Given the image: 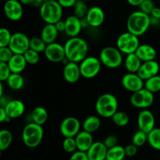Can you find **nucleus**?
Segmentation results:
<instances>
[{
	"mask_svg": "<svg viewBox=\"0 0 160 160\" xmlns=\"http://www.w3.org/2000/svg\"><path fill=\"white\" fill-rule=\"evenodd\" d=\"M17 1H20V0H17Z\"/></svg>",
	"mask_w": 160,
	"mask_h": 160,
	"instance_id": "nucleus-58",
	"label": "nucleus"
},
{
	"mask_svg": "<svg viewBox=\"0 0 160 160\" xmlns=\"http://www.w3.org/2000/svg\"><path fill=\"white\" fill-rule=\"evenodd\" d=\"M12 35L6 28H0V47L8 46Z\"/></svg>",
	"mask_w": 160,
	"mask_h": 160,
	"instance_id": "nucleus-39",
	"label": "nucleus"
},
{
	"mask_svg": "<svg viewBox=\"0 0 160 160\" xmlns=\"http://www.w3.org/2000/svg\"><path fill=\"white\" fill-rule=\"evenodd\" d=\"M59 130L64 137H75L81 131V122L76 117H67L61 122Z\"/></svg>",
	"mask_w": 160,
	"mask_h": 160,
	"instance_id": "nucleus-11",
	"label": "nucleus"
},
{
	"mask_svg": "<svg viewBox=\"0 0 160 160\" xmlns=\"http://www.w3.org/2000/svg\"><path fill=\"white\" fill-rule=\"evenodd\" d=\"M58 34H59V31L56 29V25L52 24H46L42 28L40 37L48 45V44L56 42L58 37Z\"/></svg>",
	"mask_w": 160,
	"mask_h": 160,
	"instance_id": "nucleus-25",
	"label": "nucleus"
},
{
	"mask_svg": "<svg viewBox=\"0 0 160 160\" xmlns=\"http://www.w3.org/2000/svg\"><path fill=\"white\" fill-rule=\"evenodd\" d=\"M146 142H148V133L138 130L132 136V144L137 146L138 147H142Z\"/></svg>",
	"mask_w": 160,
	"mask_h": 160,
	"instance_id": "nucleus-37",
	"label": "nucleus"
},
{
	"mask_svg": "<svg viewBox=\"0 0 160 160\" xmlns=\"http://www.w3.org/2000/svg\"><path fill=\"white\" fill-rule=\"evenodd\" d=\"M155 7H156V6H155L152 0H144L142 4L139 6V9H140L139 10L150 15Z\"/></svg>",
	"mask_w": 160,
	"mask_h": 160,
	"instance_id": "nucleus-43",
	"label": "nucleus"
},
{
	"mask_svg": "<svg viewBox=\"0 0 160 160\" xmlns=\"http://www.w3.org/2000/svg\"><path fill=\"white\" fill-rule=\"evenodd\" d=\"M65 33L70 38L77 37L83 29L81 26V19L75 15L69 16L65 20Z\"/></svg>",
	"mask_w": 160,
	"mask_h": 160,
	"instance_id": "nucleus-20",
	"label": "nucleus"
},
{
	"mask_svg": "<svg viewBox=\"0 0 160 160\" xmlns=\"http://www.w3.org/2000/svg\"><path fill=\"white\" fill-rule=\"evenodd\" d=\"M150 26V15L141 10L134 11L130 14L127 20L128 31L135 35L138 37L145 34Z\"/></svg>",
	"mask_w": 160,
	"mask_h": 160,
	"instance_id": "nucleus-2",
	"label": "nucleus"
},
{
	"mask_svg": "<svg viewBox=\"0 0 160 160\" xmlns=\"http://www.w3.org/2000/svg\"><path fill=\"white\" fill-rule=\"evenodd\" d=\"M69 160H89L88 157L87 152H81V151H76L71 154Z\"/></svg>",
	"mask_w": 160,
	"mask_h": 160,
	"instance_id": "nucleus-45",
	"label": "nucleus"
},
{
	"mask_svg": "<svg viewBox=\"0 0 160 160\" xmlns=\"http://www.w3.org/2000/svg\"><path fill=\"white\" fill-rule=\"evenodd\" d=\"M44 2H46V1H49V0H43Z\"/></svg>",
	"mask_w": 160,
	"mask_h": 160,
	"instance_id": "nucleus-55",
	"label": "nucleus"
},
{
	"mask_svg": "<svg viewBox=\"0 0 160 160\" xmlns=\"http://www.w3.org/2000/svg\"><path fill=\"white\" fill-rule=\"evenodd\" d=\"M62 9L57 0H49L44 2L40 6V16L46 24L57 23L62 20Z\"/></svg>",
	"mask_w": 160,
	"mask_h": 160,
	"instance_id": "nucleus-5",
	"label": "nucleus"
},
{
	"mask_svg": "<svg viewBox=\"0 0 160 160\" xmlns=\"http://www.w3.org/2000/svg\"><path fill=\"white\" fill-rule=\"evenodd\" d=\"M118 100L112 93H103L97 99L95 110L98 116L102 118H112L118 111Z\"/></svg>",
	"mask_w": 160,
	"mask_h": 160,
	"instance_id": "nucleus-3",
	"label": "nucleus"
},
{
	"mask_svg": "<svg viewBox=\"0 0 160 160\" xmlns=\"http://www.w3.org/2000/svg\"><path fill=\"white\" fill-rule=\"evenodd\" d=\"M6 17L11 21H18L23 17V4L17 0H7L3 6Z\"/></svg>",
	"mask_w": 160,
	"mask_h": 160,
	"instance_id": "nucleus-13",
	"label": "nucleus"
},
{
	"mask_svg": "<svg viewBox=\"0 0 160 160\" xmlns=\"http://www.w3.org/2000/svg\"><path fill=\"white\" fill-rule=\"evenodd\" d=\"M20 3L26 6H33L34 7H39L44 3L43 0H20Z\"/></svg>",
	"mask_w": 160,
	"mask_h": 160,
	"instance_id": "nucleus-47",
	"label": "nucleus"
},
{
	"mask_svg": "<svg viewBox=\"0 0 160 160\" xmlns=\"http://www.w3.org/2000/svg\"><path fill=\"white\" fill-rule=\"evenodd\" d=\"M150 21H151V26H159L160 25V19L155 18L150 16Z\"/></svg>",
	"mask_w": 160,
	"mask_h": 160,
	"instance_id": "nucleus-53",
	"label": "nucleus"
},
{
	"mask_svg": "<svg viewBox=\"0 0 160 160\" xmlns=\"http://www.w3.org/2000/svg\"><path fill=\"white\" fill-rule=\"evenodd\" d=\"M135 54L139 57L142 62L153 61L157 56L156 50L149 44H140Z\"/></svg>",
	"mask_w": 160,
	"mask_h": 160,
	"instance_id": "nucleus-23",
	"label": "nucleus"
},
{
	"mask_svg": "<svg viewBox=\"0 0 160 160\" xmlns=\"http://www.w3.org/2000/svg\"><path fill=\"white\" fill-rule=\"evenodd\" d=\"M7 64L12 73L20 74L26 68L28 63L23 54H13Z\"/></svg>",
	"mask_w": 160,
	"mask_h": 160,
	"instance_id": "nucleus-24",
	"label": "nucleus"
},
{
	"mask_svg": "<svg viewBox=\"0 0 160 160\" xmlns=\"http://www.w3.org/2000/svg\"><path fill=\"white\" fill-rule=\"evenodd\" d=\"M85 17L91 28H99L104 22L105 13L99 6H92L89 8Z\"/></svg>",
	"mask_w": 160,
	"mask_h": 160,
	"instance_id": "nucleus-16",
	"label": "nucleus"
},
{
	"mask_svg": "<svg viewBox=\"0 0 160 160\" xmlns=\"http://www.w3.org/2000/svg\"><path fill=\"white\" fill-rule=\"evenodd\" d=\"M100 126H101V119L99 116L97 115L88 116L84 119L82 124L83 130H85L90 133L98 131Z\"/></svg>",
	"mask_w": 160,
	"mask_h": 160,
	"instance_id": "nucleus-28",
	"label": "nucleus"
},
{
	"mask_svg": "<svg viewBox=\"0 0 160 160\" xmlns=\"http://www.w3.org/2000/svg\"><path fill=\"white\" fill-rule=\"evenodd\" d=\"M125 148V153H126V156L128 157H133L134 155H137L138 153V147L134 145V144H128Z\"/></svg>",
	"mask_w": 160,
	"mask_h": 160,
	"instance_id": "nucleus-46",
	"label": "nucleus"
},
{
	"mask_svg": "<svg viewBox=\"0 0 160 160\" xmlns=\"http://www.w3.org/2000/svg\"><path fill=\"white\" fill-rule=\"evenodd\" d=\"M44 53L46 59L52 63L62 62V61L66 59L64 45L59 42H55L48 44Z\"/></svg>",
	"mask_w": 160,
	"mask_h": 160,
	"instance_id": "nucleus-12",
	"label": "nucleus"
},
{
	"mask_svg": "<svg viewBox=\"0 0 160 160\" xmlns=\"http://www.w3.org/2000/svg\"><path fill=\"white\" fill-rule=\"evenodd\" d=\"M148 143L153 149L160 151V128L155 127L148 133Z\"/></svg>",
	"mask_w": 160,
	"mask_h": 160,
	"instance_id": "nucleus-31",
	"label": "nucleus"
},
{
	"mask_svg": "<svg viewBox=\"0 0 160 160\" xmlns=\"http://www.w3.org/2000/svg\"><path fill=\"white\" fill-rule=\"evenodd\" d=\"M62 75H63L64 79L67 83H77L81 76L80 65H78V63L69 61L67 64H65L63 70H62Z\"/></svg>",
	"mask_w": 160,
	"mask_h": 160,
	"instance_id": "nucleus-18",
	"label": "nucleus"
},
{
	"mask_svg": "<svg viewBox=\"0 0 160 160\" xmlns=\"http://www.w3.org/2000/svg\"><path fill=\"white\" fill-rule=\"evenodd\" d=\"M14 54H24L30 49V39L23 32L12 34L9 45Z\"/></svg>",
	"mask_w": 160,
	"mask_h": 160,
	"instance_id": "nucleus-10",
	"label": "nucleus"
},
{
	"mask_svg": "<svg viewBox=\"0 0 160 160\" xmlns=\"http://www.w3.org/2000/svg\"><path fill=\"white\" fill-rule=\"evenodd\" d=\"M21 137L23 143L27 147L31 148L38 147L43 140V127L37 123L30 122L23 127Z\"/></svg>",
	"mask_w": 160,
	"mask_h": 160,
	"instance_id": "nucleus-4",
	"label": "nucleus"
},
{
	"mask_svg": "<svg viewBox=\"0 0 160 160\" xmlns=\"http://www.w3.org/2000/svg\"><path fill=\"white\" fill-rule=\"evenodd\" d=\"M82 1H87V0H82Z\"/></svg>",
	"mask_w": 160,
	"mask_h": 160,
	"instance_id": "nucleus-56",
	"label": "nucleus"
},
{
	"mask_svg": "<svg viewBox=\"0 0 160 160\" xmlns=\"http://www.w3.org/2000/svg\"><path fill=\"white\" fill-rule=\"evenodd\" d=\"M112 122L119 127H124L129 123V116L124 111H117L112 117Z\"/></svg>",
	"mask_w": 160,
	"mask_h": 160,
	"instance_id": "nucleus-34",
	"label": "nucleus"
},
{
	"mask_svg": "<svg viewBox=\"0 0 160 160\" xmlns=\"http://www.w3.org/2000/svg\"><path fill=\"white\" fill-rule=\"evenodd\" d=\"M126 157L124 147L121 145L114 146L108 149L106 158L108 160H123Z\"/></svg>",
	"mask_w": 160,
	"mask_h": 160,
	"instance_id": "nucleus-29",
	"label": "nucleus"
},
{
	"mask_svg": "<svg viewBox=\"0 0 160 160\" xmlns=\"http://www.w3.org/2000/svg\"><path fill=\"white\" fill-rule=\"evenodd\" d=\"M8 86L13 90H19L24 86V78L20 74L12 73L6 81Z\"/></svg>",
	"mask_w": 160,
	"mask_h": 160,
	"instance_id": "nucleus-30",
	"label": "nucleus"
},
{
	"mask_svg": "<svg viewBox=\"0 0 160 160\" xmlns=\"http://www.w3.org/2000/svg\"><path fill=\"white\" fill-rule=\"evenodd\" d=\"M81 26H82V28H88V27H90V25H89L86 17H84V18L81 19Z\"/></svg>",
	"mask_w": 160,
	"mask_h": 160,
	"instance_id": "nucleus-54",
	"label": "nucleus"
},
{
	"mask_svg": "<svg viewBox=\"0 0 160 160\" xmlns=\"http://www.w3.org/2000/svg\"><path fill=\"white\" fill-rule=\"evenodd\" d=\"M123 53L114 46H106L100 51L99 60L108 68H117L123 63Z\"/></svg>",
	"mask_w": 160,
	"mask_h": 160,
	"instance_id": "nucleus-6",
	"label": "nucleus"
},
{
	"mask_svg": "<svg viewBox=\"0 0 160 160\" xmlns=\"http://www.w3.org/2000/svg\"><path fill=\"white\" fill-rule=\"evenodd\" d=\"M14 53L9 46L0 47V62L8 63Z\"/></svg>",
	"mask_w": 160,
	"mask_h": 160,
	"instance_id": "nucleus-42",
	"label": "nucleus"
},
{
	"mask_svg": "<svg viewBox=\"0 0 160 160\" xmlns=\"http://www.w3.org/2000/svg\"><path fill=\"white\" fill-rule=\"evenodd\" d=\"M56 25V29L58 30L59 32H65V28H66V25H65V20H59L56 24H55Z\"/></svg>",
	"mask_w": 160,
	"mask_h": 160,
	"instance_id": "nucleus-50",
	"label": "nucleus"
},
{
	"mask_svg": "<svg viewBox=\"0 0 160 160\" xmlns=\"http://www.w3.org/2000/svg\"><path fill=\"white\" fill-rule=\"evenodd\" d=\"M62 148L66 152L70 154H73V152L78 151L75 137H64L62 141Z\"/></svg>",
	"mask_w": 160,
	"mask_h": 160,
	"instance_id": "nucleus-38",
	"label": "nucleus"
},
{
	"mask_svg": "<svg viewBox=\"0 0 160 160\" xmlns=\"http://www.w3.org/2000/svg\"><path fill=\"white\" fill-rule=\"evenodd\" d=\"M25 59H26L27 63L28 64H36L38 63L39 60H40V55L39 53L34 51V50L29 49L26 53L23 54Z\"/></svg>",
	"mask_w": 160,
	"mask_h": 160,
	"instance_id": "nucleus-40",
	"label": "nucleus"
},
{
	"mask_svg": "<svg viewBox=\"0 0 160 160\" xmlns=\"http://www.w3.org/2000/svg\"><path fill=\"white\" fill-rule=\"evenodd\" d=\"M66 58L69 61L81 63L88 53V44L81 37L70 38L64 44Z\"/></svg>",
	"mask_w": 160,
	"mask_h": 160,
	"instance_id": "nucleus-1",
	"label": "nucleus"
},
{
	"mask_svg": "<svg viewBox=\"0 0 160 160\" xmlns=\"http://www.w3.org/2000/svg\"><path fill=\"white\" fill-rule=\"evenodd\" d=\"M144 87L152 93H158L160 91V75H157L151 77L145 81Z\"/></svg>",
	"mask_w": 160,
	"mask_h": 160,
	"instance_id": "nucleus-33",
	"label": "nucleus"
},
{
	"mask_svg": "<svg viewBox=\"0 0 160 160\" xmlns=\"http://www.w3.org/2000/svg\"><path fill=\"white\" fill-rule=\"evenodd\" d=\"M128 3L132 6H139L144 0H127Z\"/></svg>",
	"mask_w": 160,
	"mask_h": 160,
	"instance_id": "nucleus-52",
	"label": "nucleus"
},
{
	"mask_svg": "<svg viewBox=\"0 0 160 160\" xmlns=\"http://www.w3.org/2000/svg\"><path fill=\"white\" fill-rule=\"evenodd\" d=\"M78 0H57L62 8H71L75 6Z\"/></svg>",
	"mask_w": 160,
	"mask_h": 160,
	"instance_id": "nucleus-48",
	"label": "nucleus"
},
{
	"mask_svg": "<svg viewBox=\"0 0 160 160\" xmlns=\"http://www.w3.org/2000/svg\"><path fill=\"white\" fill-rule=\"evenodd\" d=\"M12 141V134L9 130L3 129L0 131V151L6 150L11 145Z\"/></svg>",
	"mask_w": 160,
	"mask_h": 160,
	"instance_id": "nucleus-32",
	"label": "nucleus"
},
{
	"mask_svg": "<svg viewBox=\"0 0 160 160\" xmlns=\"http://www.w3.org/2000/svg\"><path fill=\"white\" fill-rule=\"evenodd\" d=\"M150 16L152 17H155V18L160 19V8L159 7H155L153 9V10L152 11Z\"/></svg>",
	"mask_w": 160,
	"mask_h": 160,
	"instance_id": "nucleus-51",
	"label": "nucleus"
},
{
	"mask_svg": "<svg viewBox=\"0 0 160 160\" xmlns=\"http://www.w3.org/2000/svg\"><path fill=\"white\" fill-rule=\"evenodd\" d=\"M140 45L138 37L129 31L122 33L117 39V47L122 53H134Z\"/></svg>",
	"mask_w": 160,
	"mask_h": 160,
	"instance_id": "nucleus-7",
	"label": "nucleus"
},
{
	"mask_svg": "<svg viewBox=\"0 0 160 160\" xmlns=\"http://www.w3.org/2000/svg\"><path fill=\"white\" fill-rule=\"evenodd\" d=\"M48 111L44 107L38 106L31 113V122L43 125L48 119Z\"/></svg>",
	"mask_w": 160,
	"mask_h": 160,
	"instance_id": "nucleus-27",
	"label": "nucleus"
},
{
	"mask_svg": "<svg viewBox=\"0 0 160 160\" xmlns=\"http://www.w3.org/2000/svg\"><path fill=\"white\" fill-rule=\"evenodd\" d=\"M11 74H12V72H11L7 63L0 62V81L2 83L4 81H7Z\"/></svg>",
	"mask_w": 160,
	"mask_h": 160,
	"instance_id": "nucleus-41",
	"label": "nucleus"
},
{
	"mask_svg": "<svg viewBox=\"0 0 160 160\" xmlns=\"http://www.w3.org/2000/svg\"><path fill=\"white\" fill-rule=\"evenodd\" d=\"M108 148L104 143L95 141L87 152L89 160H104L106 158Z\"/></svg>",
	"mask_w": 160,
	"mask_h": 160,
	"instance_id": "nucleus-19",
	"label": "nucleus"
},
{
	"mask_svg": "<svg viewBox=\"0 0 160 160\" xmlns=\"http://www.w3.org/2000/svg\"><path fill=\"white\" fill-rule=\"evenodd\" d=\"M11 118H9L8 116L7 113H6V110H5L4 108H1L0 107V122H9L11 120Z\"/></svg>",
	"mask_w": 160,
	"mask_h": 160,
	"instance_id": "nucleus-49",
	"label": "nucleus"
},
{
	"mask_svg": "<svg viewBox=\"0 0 160 160\" xmlns=\"http://www.w3.org/2000/svg\"><path fill=\"white\" fill-rule=\"evenodd\" d=\"M142 64V61L134 53L126 55L124 60V65L127 71L131 73H137Z\"/></svg>",
	"mask_w": 160,
	"mask_h": 160,
	"instance_id": "nucleus-26",
	"label": "nucleus"
},
{
	"mask_svg": "<svg viewBox=\"0 0 160 160\" xmlns=\"http://www.w3.org/2000/svg\"><path fill=\"white\" fill-rule=\"evenodd\" d=\"M102 62L99 58L88 56L80 63L81 76L85 78H93L98 75L102 68Z\"/></svg>",
	"mask_w": 160,
	"mask_h": 160,
	"instance_id": "nucleus-8",
	"label": "nucleus"
},
{
	"mask_svg": "<svg viewBox=\"0 0 160 160\" xmlns=\"http://www.w3.org/2000/svg\"><path fill=\"white\" fill-rule=\"evenodd\" d=\"M4 108L8 116L12 119L20 117L25 111V105L23 102L17 99L9 100Z\"/></svg>",
	"mask_w": 160,
	"mask_h": 160,
	"instance_id": "nucleus-21",
	"label": "nucleus"
},
{
	"mask_svg": "<svg viewBox=\"0 0 160 160\" xmlns=\"http://www.w3.org/2000/svg\"><path fill=\"white\" fill-rule=\"evenodd\" d=\"M154 93L145 87L137 92L132 93L130 101L132 106L140 109H147L154 103Z\"/></svg>",
	"mask_w": 160,
	"mask_h": 160,
	"instance_id": "nucleus-9",
	"label": "nucleus"
},
{
	"mask_svg": "<svg viewBox=\"0 0 160 160\" xmlns=\"http://www.w3.org/2000/svg\"><path fill=\"white\" fill-rule=\"evenodd\" d=\"M46 46L47 44L41 37H33L30 39V49L38 53H44Z\"/></svg>",
	"mask_w": 160,
	"mask_h": 160,
	"instance_id": "nucleus-35",
	"label": "nucleus"
},
{
	"mask_svg": "<svg viewBox=\"0 0 160 160\" xmlns=\"http://www.w3.org/2000/svg\"><path fill=\"white\" fill-rule=\"evenodd\" d=\"M159 64L156 60L145 61V62H142V66L137 74L144 81H145L151 77L157 75L159 74Z\"/></svg>",
	"mask_w": 160,
	"mask_h": 160,
	"instance_id": "nucleus-17",
	"label": "nucleus"
},
{
	"mask_svg": "<svg viewBox=\"0 0 160 160\" xmlns=\"http://www.w3.org/2000/svg\"><path fill=\"white\" fill-rule=\"evenodd\" d=\"M104 160H108V159H107V158H106V159H104Z\"/></svg>",
	"mask_w": 160,
	"mask_h": 160,
	"instance_id": "nucleus-57",
	"label": "nucleus"
},
{
	"mask_svg": "<svg viewBox=\"0 0 160 160\" xmlns=\"http://www.w3.org/2000/svg\"><path fill=\"white\" fill-rule=\"evenodd\" d=\"M75 140L78 146V150L84 152H87L95 142L92 133H88L85 130H81L75 136Z\"/></svg>",
	"mask_w": 160,
	"mask_h": 160,
	"instance_id": "nucleus-22",
	"label": "nucleus"
},
{
	"mask_svg": "<svg viewBox=\"0 0 160 160\" xmlns=\"http://www.w3.org/2000/svg\"><path fill=\"white\" fill-rule=\"evenodd\" d=\"M73 8V15H75L80 19L85 17L89 9L87 4L85 3V1H82V0H78Z\"/></svg>",
	"mask_w": 160,
	"mask_h": 160,
	"instance_id": "nucleus-36",
	"label": "nucleus"
},
{
	"mask_svg": "<svg viewBox=\"0 0 160 160\" xmlns=\"http://www.w3.org/2000/svg\"><path fill=\"white\" fill-rule=\"evenodd\" d=\"M121 84L125 89L134 93L144 88L145 81L137 73L128 72L122 77Z\"/></svg>",
	"mask_w": 160,
	"mask_h": 160,
	"instance_id": "nucleus-14",
	"label": "nucleus"
},
{
	"mask_svg": "<svg viewBox=\"0 0 160 160\" xmlns=\"http://www.w3.org/2000/svg\"><path fill=\"white\" fill-rule=\"evenodd\" d=\"M155 116L149 110L144 109L139 113L138 116V126L139 130L148 133L155 128Z\"/></svg>",
	"mask_w": 160,
	"mask_h": 160,
	"instance_id": "nucleus-15",
	"label": "nucleus"
},
{
	"mask_svg": "<svg viewBox=\"0 0 160 160\" xmlns=\"http://www.w3.org/2000/svg\"><path fill=\"white\" fill-rule=\"evenodd\" d=\"M103 143H104V144L108 149L111 148V147L118 144H117L118 143V138L115 135H109V136L105 138Z\"/></svg>",
	"mask_w": 160,
	"mask_h": 160,
	"instance_id": "nucleus-44",
	"label": "nucleus"
}]
</instances>
